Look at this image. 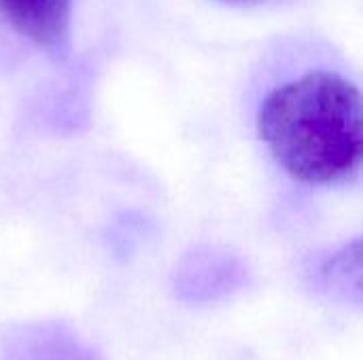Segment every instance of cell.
<instances>
[{
	"label": "cell",
	"instance_id": "5b68a950",
	"mask_svg": "<svg viewBox=\"0 0 363 360\" xmlns=\"http://www.w3.org/2000/svg\"><path fill=\"white\" fill-rule=\"evenodd\" d=\"M6 354L9 360H100L72 333L53 325H36L17 333Z\"/></svg>",
	"mask_w": 363,
	"mask_h": 360
},
{
	"label": "cell",
	"instance_id": "7a4b0ae2",
	"mask_svg": "<svg viewBox=\"0 0 363 360\" xmlns=\"http://www.w3.org/2000/svg\"><path fill=\"white\" fill-rule=\"evenodd\" d=\"M72 0H0V17L26 40L62 53L70 34Z\"/></svg>",
	"mask_w": 363,
	"mask_h": 360
},
{
	"label": "cell",
	"instance_id": "277c9868",
	"mask_svg": "<svg viewBox=\"0 0 363 360\" xmlns=\"http://www.w3.org/2000/svg\"><path fill=\"white\" fill-rule=\"evenodd\" d=\"M313 284L330 299L363 306V238L330 252L315 267Z\"/></svg>",
	"mask_w": 363,
	"mask_h": 360
},
{
	"label": "cell",
	"instance_id": "8992f818",
	"mask_svg": "<svg viewBox=\"0 0 363 360\" xmlns=\"http://www.w3.org/2000/svg\"><path fill=\"white\" fill-rule=\"evenodd\" d=\"M217 2H225V4H257L262 0H217Z\"/></svg>",
	"mask_w": 363,
	"mask_h": 360
},
{
	"label": "cell",
	"instance_id": "3957f363",
	"mask_svg": "<svg viewBox=\"0 0 363 360\" xmlns=\"http://www.w3.org/2000/svg\"><path fill=\"white\" fill-rule=\"evenodd\" d=\"M247 282V272L230 255L196 257L179 278V293L191 303H211L240 291Z\"/></svg>",
	"mask_w": 363,
	"mask_h": 360
},
{
	"label": "cell",
	"instance_id": "6da1fadb",
	"mask_svg": "<svg viewBox=\"0 0 363 360\" xmlns=\"http://www.w3.org/2000/svg\"><path fill=\"white\" fill-rule=\"evenodd\" d=\"M257 132L291 178L347 180L363 168V91L336 72H306L266 95Z\"/></svg>",
	"mask_w": 363,
	"mask_h": 360
}]
</instances>
